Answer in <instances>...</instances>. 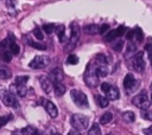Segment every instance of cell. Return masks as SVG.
<instances>
[{
	"mask_svg": "<svg viewBox=\"0 0 152 135\" xmlns=\"http://www.w3.org/2000/svg\"><path fill=\"white\" fill-rule=\"evenodd\" d=\"M88 135H101V129H100V126L99 124H93L88 131Z\"/></svg>",
	"mask_w": 152,
	"mask_h": 135,
	"instance_id": "cb8c5ba5",
	"label": "cell"
},
{
	"mask_svg": "<svg viewBox=\"0 0 152 135\" xmlns=\"http://www.w3.org/2000/svg\"><path fill=\"white\" fill-rule=\"evenodd\" d=\"M112 118H113V114L109 112V111H107V112H104V114L101 116L100 123H101V124H107V123H109V122L112 121Z\"/></svg>",
	"mask_w": 152,
	"mask_h": 135,
	"instance_id": "44dd1931",
	"label": "cell"
},
{
	"mask_svg": "<svg viewBox=\"0 0 152 135\" xmlns=\"http://www.w3.org/2000/svg\"><path fill=\"white\" fill-rule=\"evenodd\" d=\"M50 63V59L48 56H36L31 62H30V68L31 69H43L46 68Z\"/></svg>",
	"mask_w": 152,
	"mask_h": 135,
	"instance_id": "5b68a950",
	"label": "cell"
},
{
	"mask_svg": "<svg viewBox=\"0 0 152 135\" xmlns=\"http://www.w3.org/2000/svg\"><path fill=\"white\" fill-rule=\"evenodd\" d=\"M0 98L2 99V102L5 103V105H7V107H17L18 105L14 95L11 94L10 91L0 90Z\"/></svg>",
	"mask_w": 152,
	"mask_h": 135,
	"instance_id": "ba28073f",
	"label": "cell"
},
{
	"mask_svg": "<svg viewBox=\"0 0 152 135\" xmlns=\"http://www.w3.org/2000/svg\"><path fill=\"white\" fill-rule=\"evenodd\" d=\"M84 82L88 86H91V88L99 84V77L95 72V66H93L91 64H89L87 68V71L84 73Z\"/></svg>",
	"mask_w": 152,
	"mask_h": 135,
	"instance_id": "3957f363",
	"label": "cell"
},
{
	"mask_svg": "<svg viewBox=\"0 0 152 135\" xmlns=\"http://www.w3.org/2000/svg\"><path fill=\"white\" fill-rule=\"evenodd\" d=\"M30 45H31L32 47L37 49V50H45V49H46V46H45L44 44H40V43H36V41H30Z\"/></svg>",
	"mask_w": 152,
	"mask_h": 135,
	"instance_id": "e575fe53",
	"label": "cell"
},
{
	"mask_svg": "<svg viewBox=\"0 0 152 135\" xmlns=\"http://www.w3.org/2000/svg\"><path fill=\"white\" fill-rule=\"evenodd\" d=\"M145 49L147 50V52L150 54V60H151V64H152V45H146Z\"/></svg>",
	"mask_w": 152,
	"mask_h": 135,
	"instance_id": "b9f144b4",
	"label": "cell"
},
{
	"mask_svg": "<svg viewBox=\"0 0 152 135\" xmlns=\"http://www.w3.org/2000/svg\"><path fill=\"white\" fill-rule=\"evenodd\" d=\"M11 118H12V115L1 116V117H0V128H1V127H4V126H5V124H6V123H7V122L11 120Z\"/></svg>",
	"mask_w": 152,
	"mask_h": 135,
	"instance_id": "d590c367",
	"label": "cell"
},
{
	"mask_svg": "<svg viewBox=\"0 0 152 135\" xmlns=\"http://www.w3.org/2000/svg\"><path fill=\"white\" fill-rule=\"evenodd\" d=\"M133 37H135V30H129L126 32V39L127 40H132Z\"/></svg>",
	"mask_w": 152,
	"mask_h": 135,
	"instance_id": "8d00e7d4",
	"label": "cell"
},
{
	"mask_svg": "<svg viewBox=\"0 0 152 135\" xmlns=\"http://www.w3.org/2000/svg\"><path fill=\"white\" fill-rule=\"evenodd\" d=\"M8 47H10V52H11L12 54H18V53H19V51H20L19 45H18L15 41H13L12 39H11V40H10V43H8Z\"/></svg>",
	"mask_w": 152,
	"mask_h": 135,
	"instance_id": "ffe728a7",
	"label": "cell"
},
{
	"mask_svg": "<svg viewBox=\"0 0 152 135\" xmlns=\"http://www.w3.org/2000/svg\"><path fill=\"white\" fill-rule=\"evenodd\" d=\"M95 72L97 75V77H106L108 75V69L104 65H97L95 66Z\"/></svg>",
	"mask_w": 152,
	"mask_h": 135,
	"instance_id": "9a60e30c",
	"label": "cell"
},
{
	"mask_svg": "<svg viewBox=\"0 0 152 135\" xmlns=\"http://www.w3.org/2000/svg\"><path fill=\"white\" fill-rule=\"evenodd\" d=\"M126 32V27L125 26H119L118 28H116V33H118V37H121V36H124V33Z\"/></svg>",
	"mask_w": 152,
	"mask_h": 135,
	"instance_id": "ab89813d",
	"label": "cell"
},
{
	"mask_svg": "<svg viewBox=\"0 0 152 135\" xmlns=\"http://www.w3.org/2000/svg\"><path fill=\"white\" fill-rule=\"evenodd\" d=\"M39 83H40V86H42V89H43V91L45 92V94H51L52 92V84H53V82L51 81V79H49L48 77H39Z\"/></svg>",
	"mask_w": 152,
	"mask_h": 135,
	"instance_id": "30bf717a",
	"label": "cell"
},
{
	"mask_svg": "<svg viewBox=\"0 0 152 135\" xmlns=\"http://www.w3.org/2000/svg\"><path fill=\"white\" fill-rule=\"evenodd\" d=\"M138 86H139V82L134 78V76L131 75V73H127L124 78V88L126 89V91L127 92H133L138 89Z\"/></svg>",
	"mask_w": 152,
	"mask_h": 135,
	"instance_id": "8992f818",
	"label": "cell"
},
{
	"mask_svg": "<svg viewBox=\"0 0 152 135\" xmlns=\"http://www.w3.org/2000/svg\"><path fill=\"white\" fill-rule=\"evenodd\" d=\"M96 102L101 108H106L108 105V103H109V99L107 97H104V96H97L96 97Z\"/></svg>",
	"mask_w": 152,
	"mask_h": 135,
	"instance_id": "603a6c76",
	"label": "cell"
},
{
	"mask_svg": "<svg viewBox=\"0 0 152 135\" xmlns=\"http://www.w3.org/2000/svg\"><path fill=\"white\" fill-rule=\"evenodd\" d=\"M44 105H45V110L48 111V114H49L51 117H56V116L58 115L57 107H56L51 101H45Z\"/></svg>",
	"mask_w": 152,
	"mask_h": 135,
	"instance_id": "7c38bea8",
	"label": "cell"
},
{
	"mask_svg": "<svg viewBox=\"0 0 152 135\" xmlns=\"http://www.w3.org/2000/svg\"><path fill=\"white\" fill-rule=\"evenodd\" d=\"M122 46H124V41H122V40H118V41H115V43L113 44V50L120 52V51L122 50Z\"/></svg>",
	"mask_w": 152,
	"mask_h": 135,
	"instance_id": "836d02e7",
	"label": "cell"
},
{
	"mask_svg": "<svg viewBox=\"0 0 152 135\" xmlns=\"http://www.w3.org/2000/svg\"><path fill=\"white\" fill-rule=\"evenodd\" d=\"M55 31H56V33H57V36H58L59 41H61V43L64 41V40H65V36H64L65 28H64V26H63V25H58L57 27H55Z\"/></svg>",
	"mask_w": 152,
	"mask_h": 135,
	"instance_id": "ac0fdd59",
	"label": "cell"
},
{
	"mask_svg": "<svg viewBox=\"0 0 152 135\" xmlns=\"http://www.w3.org/2000/svg\"><path fill=\"white\" fill-rule=\"evenodd\" d=\"M144 133H145V135H152V126L148 127V128H146L144 130Z\"/></svg>",
	"mask_w": 152,
	"mask_h": 135,
	"instance_id": "7bdbcfd3",
	"label": "cell"
},
{
	"mask_svg": "<svg viewBox=\"0 0 152 135\" xmlns=\"http://www.w3.org/2000/svg\"><path fill=\"white\" fill-rule=\"evenodd\" d=\"M30 130H31V128H30V127H27V128L23 129V134H25V135H26V134H28V133H30Z\"/></svg>",
	"mask_w": 152,
	"mask_h": 135,
	"instance_id": "f6af8a7d",
	"label": "cell"
},
{
	"mask_svg": "<svg viewBox=\"0 0 152 135\" xmlns=\"http://www.w3.org/2000/svg\"><path fill=\"white\" fill-rule=\"evenodd\" d=\"M70 123L72 126V128L75 130H84L88 128L89 124V120L87 116L82 115V114H74L70 118Z\"/></svg>",
	"mask_w": 152,
	"mask_h": 135,
	"instance_id": "6da1fadb",
	"label": "cell"
},
{
	"mask_svg": "<svg viewBox=\"0 0 152 135\" xmlns=\"http://www.w3.org/2000/svg\"><path fill=\"white\" fill-rule=\"evenodd\" d=\"M135 38H137V41L138 43H141L144 40V33H142V30L140 27H135Z\"/></svg>",
	"mask_w": 152,
	"mask_h": 135,
	"instance_id": "484cf974",
	"label": "cell"
},
{
	"mask_svg": "<svg viewBox=\"0 0 152 135\" xmlns=\"http://www.w3.org/2000/svg\"><path fill=\"white\" fill-rule=\"evenodd\" d=\"M27 79H28L27 76H18L15 78V85H23L27 82Z\"/></svg>",
	"mask_w": 152,
	"mask_h": 135,
	"instance_id": "f1b7e54d",
	"label": "cell"
},
{
	"mask_svg": "<svg viewBox=\"0 0 152 135\" xmlns=\"http://www.w3.org/2000/svg\"><path fill=\"white\" fill-rule=\"evenodd\" d=\"M118 38V33H116V30H109L106 34H104V40L106 41H113Z\"/></svg>",
	"mask_w": 152,
	"mask_h": 135,
	"instance_id": "d6986e66",
	"label": "cell"
},
{
	"mask_svg": "<svg viewBox=\"0 0 152 135\" xmlns=\"http://www.w3.org/2000/svg\"><path fill=\"white\" fill-rule=\"evenodd\" d=\"M107 135H116L115 133H109V134H107Z\"/></svg>",
	"mask_w": 152,
	"mask_h": 135,
	"instance_id": "c3c4849f",
	"label": "cell"
},
{
	"mask_svg": "<svg viewBox=\"0 0 152 135\" xmlns=\"http://www.w3.org/2000/svg\"><path fill=\"white\" fill-rule=\"evenodd\" d=\"M135 51H137V46L131 43V44L127 46V54H131L132 52H135Z\"/></svg>",
	"mask_w": 152,
	"mask_h": 135,
	"instance_id": "74e56055",
	"label": "cell"
},
{
	"mask_svg": "<svg viewBox=\"0 0 152 135\" xmlns=\"http://www.w3.org/2000/svg\"><path fill=\"white\" fill-rule=\"evenodd\" d=\"M10 77H11V71H10L6 66L0 65V78H2V79H8Z\"/></svg>",
	"mask_w": 152,
	"mask_h": 135,
	"instance_id": "7402d4cb",
	"label": "cell"
},
{
	"mask_svg": "<svg viewBox=\"0 0 152 135\" xmlns=\"http://www.w3.org/2000/svg\"><path fill=\"white\" fill-rule=\"evenodd\" d=\"M122 120H124L125 122H127V123H132V122H134V120H135V115H134L133 111H125V112L122 114Z\"/></svg>",
	"mask_w": 152,
	"mask_h": 135,
	"instance_id": "e0dca14e",
	"label": "cell"
},
{
	"mask_svg": "<svg viewBox=\"0 0 152 135\" xmlns=\"http://www.w3.org/2000/svg\"><path fill=\"white\" fill-rule=\"evenodd\" d=\"M129 64H131V68L134 71H138V72L144 71V69H145V60H144V57H142V52L139 51V52L134 53L129 58Z\"/></svg>",
	"mask_w": 152,
	"mask_h": 135,
	"instance_id": "7a4b0ae2",
	"label": "cell"
},
{
	"mask_svg": "<svg viewBox=\"0 0 152 135\" xmlns=\"http://www.w3.org/2000/svg\"><path fill=\"white\" fill-rule=\"evenodd\" d=\"M33 135H43L40 131H38V130H33V133H32Z\"/></svg>",
	"mask_w": 152,
	"mask_h": 135,
	"instance_id": "bcb514c9",
	"label": "cell"
},
{
	"mask_svg": "<svg viewBox=\"0 0 152 135\" xmlns=\"http://www.w3.org/2000/svg\"><path fill=\"white\" fill-rule=\"evenodd\" d=\"M15 86H17V94H18L20 97H24V96L26 95V91H27L25 84H23V85H15Z\"/></svg>",
	"mask_w": 152,
	"mask_h": 135,
	"instance_id": "4316f807",
	"label": "cell"
},
{
	"mask_svg": "<svg viewBox=\"0 0 152 135\" xmlns=\"http://www.w3.org/2000/svg\"><path fill=\"white\" fill-rule=\"evenodd\" d=\"M53 90H55V94H56L57 96H62V95L65 92L66 88H65V85H63L62 83H53Z\"/></svg>",
	"mask_w": 152,
	"mask_h": 135,
	"instance_id": "2e32d148",
	"label": "cell"
},
{
	"mask_svg": "<svg viewBox=\"0 0 152 135\" xmlns=\"http://www.w3.org/2000/svg\"><path fill=\"white\" fill-rule=\"evenodd\" d=\"M33 36H34L38 40H43V38H44L43 32H42V30H40L39 27H36V28L33 30Z\"/></svg>",
	"mask_w": 152,
	"mask_h": 135,
	"instance_id": "f546056e",
	"label": "cell"
},
{
	"mask_svg": "<svg viewBox=\"0 0 152 135\" xmlns=\"http://www.w3.org/2000/svg\"><path fill=\"white\" fill-rule=\"evenodd\" d=\"M12 135H19V134H12Z\"/></svg>",
	"mask_w": 152,
	"mask_h": 135,
	"instance_id": "681fc988",
	"label": "cell"
},
{
	"mask_svg": "<svg viewBox=\"0 0 152 135\" xmlns=\"http://www.w3.org/2000/svg\"><path fill=\"white\" fill-rule=\"evenodd\" d=\"M43 31L45 33L50 34V33H52V31H55V25L53 24H45V25H43Z\"/></svg>",
	"mask_w": 152,
	"mask_h": 135,
	"instance_id": "83f0119b",
	"label": "cell"
},
{
	"mask_svg": "<svg viewBox=\"0 0 152 135\" xmlns=\"http://www.w3.org/2000/svg\"><path fill=\"white\" fill-rule=\"evenodd\" d=\"M1 58L4 62H11L12 59V53L8 52V51H2L1 52Z\"/></svg>",
	"mask_w": 152,
	"mask_h": 135,
	"instance_id": "4dcf8cb0",
	"label": "cell"
},
{
	"mask_svg": "<svg viewBox=\"0 0 152 135\" xmlns=\"http://www.w3.org/2000/svg\"><path fill=\"white\" fill-rule=\"evenodd\" d=\"M78 37H80L78 27L76 26V24H72V26H71V37H70L69 43H68V45H66V50H68V51H69V50H72V49L76 46V44H77V41H78Z\"/></svg>",
	"mask_w": 152,
	"mask_h": 135,
	"instance_id": "9c48e42d",
	"label": "cell"
},
{
	"mask_svg": "<svg viewBox=\"0 0 152 135\" xmlns=\"http://www.w3.org/2000/svg\"><path fill=\"white\" fill-rule=\"evenodd\" d=\"M108 31H109V25L108 24H103L102 26H100V33L101 34H103V33H106Z\"/></svg>",
	"mask_w": 152,
	"mask_h": 135,
	"instance_id": "f35d334b",
	"label": "cell"
},
{
	"mask_svg": "<svg viewBox=\"0 0 152 135\" xmlns=\"http://www.w3.org/2000/svg\"><path fill=\"white\" fill-rule=\"evenodd\" d=\"M151 101H152V95H151Z\"/></svg>",
	"mask_w": 152,
	"mask_h": 135,
	"instance_id": "f907efd6",
	"label": "cell"
},
{
	"mask_svg": "<svg viewBox=\"0 0 152 135\" xmlns=\"http://www.w3.org/2000/svg\"><path fill=\"white\" fill-rule=\"evenodd\" d=\"M151 89H152V84H151Z\"/></svg>",
	"mask_w": 152,
	"mask_h": 135,
	"instance_id": "816d5d0a",
	"label": "cell"
},
{
	"mask_svg": "<svg viewBox=\"0 0 152 135\" xmlns=\"http://www.w3.org/2000/svg\"><path fill=\"white\" fill-rule=\"evenodd\" d=\"M83 31L87 34H97V33H100V26L99 25H95V24L87 25V26L83 27Z\"/></svg>",
	"mask_w": 152,
	"mask_h": 135,
	"instance_id": "5bb4252c",
	"label": "cell"
},
{
	"mask_svg": "<svg viewBox=\"0 0 152 135\" xmlns=\"http://www.w3.org/2000/svg\"><path fill=\"white\" fill-rule=\"evenodd\" d=\"M106 94H107V98L110 101H115L120 97V92H119L118 88H115V86H110V89Z\"/></svg>",
	"mask_w": 152,
	"mask_h": 135,
	"instance_id": "4fadbf2b",
	"label": "cell"
},
{
	"mask_svg": "<svg viewBox=\"0 0 152 135\" xmlns=\"http://www.w3.org/2000/svg\"><path fill=\"white\" fill-rule=\"evenodd\" d=\"M141 117L145 118V120H148V121H152V111L150 110H142L141 111Z\"/></svg>",
	"mask_w": 152,
	"mask_h": 135,
	"instance_id": "d6a6232c",
	"label": "cell"
},
{
	"mask_svg": "<svg viewBox=\"0 0 152 135\" xmlns=\"http://www.w3.org/2000/svg\"><path fill=\"white\" fill-rule=\"evenodd\" d=\"M95 59L100 63V65H106V64L108 63V58H107V56L103 54V53H99V54L96 56Z\"/></svg>",
	"mask_w": 152,
	"mask_h": 135,
	"instance_id": "d4e9b609",
	"label": "cell"
},
{
	"mask_svg": "<svg viewBox=\"0 0 152 135\" xmlns=\"http://www.w3.org/2000/svg\"><path fill=\"white\" fill-rule=\"evenodd\" d=\"M66 63H68V64H71V65H76V64L78 63V58H77L75 54H70V56H68Z\"/></svg>",
	"mask_w": 152,
	"mask_h": 135,
	"instance_id": "1f68e13d",
	"label": "cell"
},
{
	"mask_svg": "<svg viewBox=\"0 0 152 135\" xmlns=\"http://www.w3.org/2000/svg\"><path fill=\"white\" fill-rule=\"evenodd\" d=\"M50 77H51V81L53 83H61V81L63 79V72L61 69L55 68L50 71Z\"/></svg>",
	"mask_w": 152,
	"mask_h": 135,
	"instance_id": "8fae6325",
	"label": "cell"
},
{
	"mask_svg": "<svg viewBox=\"0 0 152 135\" xmlns=\"http://www.w3.org/2000/svg\"><path fill=\"white\" fill-rule=\"evenodd\" d=\"M132 103L135 107H138L140 109H144V110L150 107V99H148V97H147V95L145 92H141V94L134 96L133 99H132Z\"/></svg>",
	"mask_w": 152,
	"mask_h": 135,
	"instance_id": "52a82bcc",
	"label": "cell"
},
{
	"mask_svg": "<svg viewBox=\"0 0 152 135\" xmlns=\"http://www.w3.org/2000/svg\"><path fill=\"white\" fill-rule=\"evenodd\" d=\"M51 135H61L59 133H51Z\"/></svg>",
	"mask_w": 152,
	"mask_h": 135,
	"instance_id": "7dc6e473",
	"label": "cell"
},
{
	"mask_svg": "<svg viewBox=\"0 0 152 135\" xmlns=\"http://www.w3.org/2000/svg\"><path fill=\"white\" fill-rule=\"evenodd\" d=\"M110 86H112V85H110L109 83H101V90H102L104 94L110 89Z\"/></svg>",
	"mask_w": 152,
	"mask_h": 135,
	"instance_id": "60d3db41",
	"label": "cell"
},
{
	"mask_svg": "<svg viewBox=\"0 0 152 135\" xmlns=\"http://www.w3.org/2000/svg\"><path fill=\"white\" fill-rule=\"evenodd\" d=\"M68 135H82L81 133H78V130H70L68 133Z\"/></svg>",
	"mask_w": 152,
	"mask_h": 135,
	"instance_id": "ee69618b",
	"label": "cell"
},
{
	"mask_svg": "<svg viewBox=\"0 0 152 135\" xmlns=\"http://www.w3.org/2000/svg\"><path fill=\"white\" fill-rule=\"evenodd\" d=\"M70 95H71V98H72L74 103L77 107H80V108H87L88 107V98H87L84 92L75 89V90H71Z\"/></svg>",
	"mask_w": 152,
	"mask_h": 135,
	"instance_id": "277c9868",
	"label": "cell"
}]
</instances>
